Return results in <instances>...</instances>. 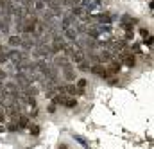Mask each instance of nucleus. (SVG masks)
Masks as SVG:
<instances>
[{"label": "nucleus", "instance_id": "obj_1", "mask_svg": "<svg viewBox=\"0 0 154 149\" xmlns=\"http://www.w3.org/2000/svg\"><path fill=\"white\" fill-rule=\"evenodd\" d=\"M90 72H93V74L100 75L102 79H108V77H109V74H108V70L104 68V65H102V63H97V65L90 67Z\"/></svg>", "mask_w": 154, "mask_h": 149}, {"label": "nucleus", "instance_id": "obj_2", "mask_svg": "<svg viewBox=\"0 0 154 149\" xmlns=\"http://www.w3.org/2000/svg\"><path fill=\"white\" fill-rule=\"evenodd\" d=\"M120 63H124L125 67H134L136 65V58L133 56V52H125L120 56Z\"/></svg>", "mask_w": 154, "mask_h": 149}, {"label": "nucleus", "instance_id": "obj_3", "mask_svg": "<svg viewBox=\"0 0 154 149\" xmlns=\"http://www.w3.org/2000/svg\"><path fill=\"white\" fill-rule=\"evenodd\" d=\"M61 49H65V41H63V38L61 36H54L52 40V52H57V50H61Z\"/></svg>", "mask_w": 154, "mask_h": 149}, {"label": "nucleus", "instance_id": "obj_4", "mask_svg": "<svg viewBox=\"0 0 154 149\" xmlns=\"http://www.w3.org/2000/svg\"><path fill=\"white\" fill-rule=\"evenodd\" d=\"M120 68H122V63H120L118 59H113V61L109 63V67H108L106 70H108V74H113V75H116L118 72H120Z\"/></svg>", "mask_w": 154, "mask_h": 149}, {"label": "nucleus", "instance_id": "obj_5", "mask_svg": "<svg viewBox=\"0 0 154 149\" xmlns=\"http://www.w3.org/2000/svg\"><path fill=\"white\" fill-rule=\"evenodd\" d=\"M14 120H16L18 129H23V128H27V126H29V117H27V115H18Z\"/></svg>", "mask_w": 154, "mask_h": 149}, {"label": "nucleus", "instance_id": "obj_6", "mask_svg": "<svg viewBox=\"0 0 154 149\" xmlns=\"http://www.w3.org/2000/svg\"><path fill=\"white\" fill-rule=\"evenodd\" d=\"M95 18H97L100 24H111V16H109L108 13H100V14H97Z\"/></svg>", "mask_w": 154, "mask_h": 149}, {"label": "nucleus", "instance_id": "obj_7", "mask_svg": "<svg viewBox=\"0 0 154 149\" xmlns=\"http://www.w3.org/2000/svg\"><path fill=\"white\" fill-rule=\"evenodd\" d=\"M23 41H22V38L20 36H9V45H13V47H20Z\"/></svg>", "mask_w": 154, "mask_h": 149}, {"label": "nucleus", "instance_id": "obj_8", "mask_svg": "<svg viewBox=\"0 0 154 149\" xmlns=\"http://www.w3.org/2000/svg\"><path fill=\"white\" fill-rule=\"evenodd\" d=\"M63 72H65V75H66V79H68V81L75 79V75H74V70H72V67H66V68H63Z\"/></svg>", "mask_w": 154, "mask_h": 149}, {"label": "nucleus", "instance_id": "obj_9", "mask_svg": "<svg viewBox=\"0 0 154 149\" xmlns=\"http://www.w3.org/2000/svg\"><path fill=\"white\" fill-rule=\"evenodd\" d=\"M65 34L70 38V40H77V31L72 29V27H70V29H65Z\"/></svg>", "mask_w": 154, "mask_h": 149}, {"label": "nucleus", "instance_id": "obj_10", "mask_svg": "<svg viewBox=\"0 0 154 149\" xmlns=\"http://www.w3.org/2000/svg\"><path fill=\"white\" fill-rule=\"evenodd\" d=\"M86 63H88L86 59H84V61H81V63H77V67H79V70H82V72H88V70H90V67H88Z\"/></svg>", "mask_w": 154, "mask_h": 149}, {"label": "nucleus", "instance_id": "obj_11", "mask_svg": "<svg viewBox=\"0 0 154 149\" xmlns=\"http://www.w3.org/2000/svg\"><path fill=\"white\" fill-rule=\"evenodd\" d=\"M84 86H86V79H79L77 81V88L79 90H84Z\"/></svg>", "mask_w": 154, "mask_h": 149}, {"label": "nucleus", "instance_id": "obj_12", "mask_svg": "<svg viewBox=\"0 0 154 149\" xmlns=\"http://www.w3.org/2000/svg\"><path fill=\"white\" fill-rule=\"evenodd\" d=\"M38 133H39L38 126H31V135H32V137H38Z\"/></svg>", "mask_w": 154, "mask_h": 149}, {"label": "nucleus", "instance_id": "obj_13", "mask_svg": "<svg viewBox=\"0 0 154 149\" xmlns=\"http://www.w3.org/2000/svg\"><path fill=\"white\" fill-rule=\"evenodd\" d=\"M7 59H9V54L0 52V63H7Z\"/></svg>", "mask_w": 154, "mask_h": 149}, {"label": "nucleus", "instance_id": "obj_14", "mask_svg": "<svg viewBox=\"0 0 154 149\" xmlns=\"http://www.w3.org/2000/svg\"><path fill=\"white\" fill-rule=\"evenodd\" d=\"M43 7H45V4L39 0V2H36V11H43Z\"/></svg>", "mask_w": 154, "mask_h": 149}, {"label": "nucleus", "instance_id": "obj_15", "mask_svg": "<svg viewBox=\"0 0 154 149\" xmlns=\"http://www.w3.org/2000/svg\"><path fill=\"white\" fill-rule=\"evenodd\" d=\"M145 45H149V47H152V36L149 34V36L145 38Z\"/></svg>", "mask_w": 154, "mask_h": 149}, {"label": "nucleus", "instance_id": "obj_16", "mask_svg": "<svg viewBox=\"0 0 154 149\" xmlns=\"http://www.w3.org/2000/svg\"><path fill=\"white\" fill-rule=\"evenodd\" d=\"M131 52H140V45H138V43H134V45L131 47Z\"/></svg>", "mask_w": 154, "mask_h": 149}, {"label": "nucleus", "instance_id": "obj_17", "mask_svg": "<svg viewBox=\"0 0 154 149\" xmlns=\"http://www.w3.org/2000/svg\"><path fill=\"white\" fill-rule=\"evenodd\" d=\"M140 34H142V36H143V38H147V36H149V34H151V33H149L147 29H140Z\"/></svg>", "mask_w": 154, "mask_h": 149}, {"label": "nucleus", "instance_id": "obj_18", "mask_svg": "<svg viewBox=\"0 0 154 149\" xmlns=\"http://www.w3.org/2000/svg\"><path fill=\"white\" fill-rule=\"evenodd\" d=\"M0 122H5V113L0 110Z\"/></svg>", "mask_w": 154, "mask_h": 149}, {"label": "nucleus", "instance_id": "obj_19", "mask_svg": "<svg viewBox=\"0 0 154 149\" xmlns=\"http://www.w3.org/2000/svg\"><path fill=\"white\" fill-rule=\"evenodd\" d=\"M4 77H5V72H2V70H0V79H4Z\"/></svg>", "mask_w": 154, "mask_h": 149}, {"label": "nucleus", "instance_id": "obj_20", "mask_svg": "<svg viewBox=\"0 0 154 149\" xmlns=\"http://www.w3.org/2000/svg\"><path fill=\"white\" fill-rule=\"evenodd\" d=\"M61 149H66V146H63V147H61Z\"/></svg>", "mask_w": 154, "mask_h": 149}]
</instances>
